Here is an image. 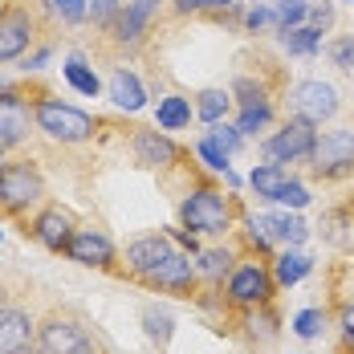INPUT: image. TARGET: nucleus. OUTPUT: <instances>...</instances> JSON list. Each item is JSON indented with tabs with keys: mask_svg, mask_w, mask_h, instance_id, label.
I'll list each match as a JSON object with an SVG mask.
<instances>
[{
	"mask_svg": "<svg viewBox=\"0 0 354 354\" xmlns=\"http://www.w3.org/2000/svg\"><path fill=\"white\" fill-rule=\"evenodd\" d=\"M306 25H314L322 33H330V25H334V8L330 4H310V21Z\"/></svg>",
	"mask_w": 354,
	"mask_h": 354,
	"instance_id": "obj_41",
	"label": "nucleus"
},
{
	"mask_svg": "<svg viewBox=\"0 0 354 354\" xmlns=\"http://www.w3.org/2000/svg\"><path fill=\"white\" fill-rule=\"evenodd\" d=\"M277 297V281H273V269L269 261H236L232 277L224 281V301L236 306V310H257V306H269Z\"/></svg>",
	"mask_w": 354,
	"mask_h": 354,
	"instance_id": "obj_4",
	"label": "nucleus"
},
{
	"mask_svg": "<svg viewBox=\"0 0 354 354\" xmlns=\"http://www.w3.org/2000/svg\"><path fill=\"white\" fill-rule=\"evenodd\" d=\"M265 224H269L273 241H277L281 248H301L306 245V236H310L306 220H301V216H289V212H269L265 216Z\"/></svg>",
	"mask_w": 354,
	"mask_h": 354,
	"instance_id": "obj_22",
	"label": "nucleus"
},
{
	"mask_svg": "<svg viewBox=\"0 0 354 354\" xmlns=\"http://www.w3.org/2000/svg\"><path fill=\"white\" fill-rule=\"evenodd\" d=\"M4 4H8V0H0V12H4Z\"/></svg>",
	"mask_w": 354,
	"mask_h": 354,
	"instance_id": "obj_43",
	"label": "nucleus"
},
{
	"mask_svg": "<svg viewBox=\"0 0 354 354\" xmlns=\"http://www.w3.org/2000/svg\"><path fill=\"white\" fill-rule=\"evenodd\" d=\"M277 41H281V49L289 53V57H314V53L322 49V29H314V25H297V29L277 33Z\"/></svg>",
	"mask_w": 354,
	"mask_h": 354,
	"instance_id": "obj_25",
	"label": "nucleus"
},
{
	"mask_svg": "<svg viewBox=\"0 0 354 354\" xmlns=\"http://www.w3.org/2000/svg\"><path fill=\"white\" fill-rule=\"evenodd\" d=\"M142 322H147V334H151L155 342H167V338H171V318H167V314L147 310V314H142Z\"/></svg>",
	"mask_w": 354,
	"mask_h": 354,
	"instance_id": "obj_39",
	"label": "nucleus"
},
{
	"mask_svg": "<svg viewBox=\"0 0 354 354\" xmlns=\"http://www.w3.org/2000/svg\"><path fill=\"white\" fill-rule=\"evenodd\" d=\"M273 12H277V33L297 29L310 21V0H273Z\"/></svg>",
	"mask_w": 354,
	"mask_h": 354,
	"instance_id": "obj_29",
	"label": "nucleus"
},
{
	"mask_svg": "<svg viewBox=\"0 0 354 354\" xmlns=\"http://www.w3.org/2000/svg\"><path fill=\"white\" fill-rule=\"evenodd\" d=\"M245 29L248 33H277V12H273V4H252L245 12Z\"/></svg>",
	"mask_w": 354,
	"mask_h": 354,
	"instance_id": "obj_32",
	"label": "nucleus"
},
{
	"mask_svg": "<svg viewBox=\"0 0 354 354\" xmlns=\"http://www.w3.org/2000/svg\"><path fill=\"white\" fill-rule=\"evenodd\" d=\"M37 29H41V25H37V12L29 4H21V0L4 4V12H0V66L21 62V57L33 49Z\"/></svg>",
	"mask_w": 354,
	"mask_h": 354,
	"instance_id": "obj_9",
	"label": "nucleus"
},
{
	"mask_svg": "<svg viewBox=\"0 0 354 354\" xmlns=\"http://www.w3.org/2000/svg\"><path fill=\"white\" fill-rule=\"evenodd\" d=\"M232 269H236V252L232 248L220 245V248H200L196 252V273H200V285H208V289H224Z\"/></svg>",
	"mask_w": 354,
	"mask_h": 354,
	"instance_id": "obj_19",
	"label": "nucleus"
},
{
	"mask_svg": "<svg viewBox=\"0 0 354 354\" xmlns=\"http://www.w3.org/2000/svg\"><path fill=\"white\" fill-rule=\"evenodd\" d=\"M208 135H212V139L220 142L228 155H236V151L245 147V135L236 131V122H212V127H208Z\"/></svg>",
	"mask_w": 354,
	"mask_h": 354,
	"instance_id": "obj_36",
	"label": "nucleus"
},
{
	"mask_svg": "<svg viewBox=\"0 0 354 354\" xmlns=\"http://www.w3.org/2000/svg\"><path fill=\"white\" fill-rule=\"evenodd\" d=\"M232 102H236V106H257V102H273V94H269L265 82L236 77V82H232Z\"/></svg>",
	"mask_w": 354,
	"mask_h": 354,
	"instance_id": "obj_30",
	"label": "nucleus"
},
{
	"mask_svg": "<svg viewBox=\"0 0 354 354\" xmlns=\"http://www.w3.org/2000/svg\"><path fill=\"white\" fill-rule=\"evenodd\" d=\"M314 142H318V127L289 114L269 139H261V155H265V163H281V167L310 163L314 159Z\"/></svg>",
	"mask_w": 354,
	"mask_h": 354,
	"instance_id": "obj_5",
	"label": "nucleus"
},
{
	"mask_svg": "<svg viewBox=\"0 0 354 354\" xmlns=\"http://www.w3.org/2000/svg\"><path fill=\"white\" fill-rule=\"evenodd\" d=\"M33 118H37V131L45 135V139L53 142H90L98 135V118L94 114H86V110L70 106V102H62V98H53V94H41L33 102Z\"/></svg>",
	"mask_w": 354,
	"mask_h": 354,
	"instance_id": "obj_2",
	"label": "nucleus"
},
{
	"mask_svg": "<svg viewBox=\"0 0 354 354\" xmlns=\"http://www.w3.org/2000/svg\"><path fill=\"white\" fill-rule=\"evenodd\" d=\"M269 269H273V281L277 289H289V285H297L310 269H314V261L301 252V248H281L273 261H269Z\"/></svg>",
	"mask_w": 354,
	"mask_h": 354,
	"instance_id": "obj_20",
	"label": "nucleus"
},
{
	"mask_svg": "<svg viewBox=\"0 0 354 354\" xmlns=\"http://www.w3.org/2000/svg\"><path fill=\"white\" fill-rule=\"evenodd\" d=\"M310 200H314V196H310V187H306L297 176H289V179H285V187L277 192V200H273V204H285V208H293V212H297V208H306Z\"/></svg>",
	"mask_w": 354,
	"mask_h": 354,
	"instance_id": "obj_33",
	"label": "nucleus"
},
{
	"mask_svg": "<svg viewBox=\"0 0 354 354\" xmlns=\"http://www.w3.org/2000/svg\"><path fill=\"white\" fill-rule=\"evenodd\" d=\"M66 257L86 265V269H118V248L102 228H90V224H77L73 241L66 245Z\"/></svg>",
	"mask_w": 354,
	"mask_h": 354,
	"instance_id": "obj_14",
	"label": "nucleus"
},
{
	"mask_svg": "<svg viewBox=\"0 0 354 354\" xmlns=\"http://www.w3.org/2000/svg\"><path fill=\"white\" fill-rule=\"evenodd\" d=\"M0 155H4V151H0Z\"/></svg>",
	"mask_w": 354,
	"mask_h": 354,
	"instance_id": "obj_46",
	"label": "nucleus"
},
{
	"mask_svg": "<svg viewBox=\"0 0 354 354\" xmlns=\"http://www.w3.org/2000/svg\"><path fill=\"white\" fill-rule=\"evenodd\" d=\"M147 289H155V293H176V297H192L196 289H200V273H196V257L192 252H183L176 248L155 273H147L142 277Z\"/></svg>",
	"mask_w": 354,
	"mask_h": 354,
	"instance_id": "obj_10",
	"label": "nucleus"
},
{
	"mask_svg": "<svg viewBox=\"0 0 354 354\" xmlns=\"http://www.w3.org/2000/svg\"><path fill=\"white\" fill-rule=\"evenodd\" d=\"M236 0H171V8H176V17H200V12H224V8H232Z\"/></svg>",
	"mask_w": 354,
	"mask_h": 354,
	"instance_id": "obj_34",
	"label": "nucleus"
},
{
	"mask_svg": "<svg viewBox=\"0 0 354 354\" xmlns=\"http://www.w3.org/2000/svg\"><path fill=\"white\" fill-rule=\"evenodd\" d=\"M322 326H326V310H301V314L293 318V334L310 342V338L322 334Z\"/></svg>",
	"mask_w": 354,
	"mask_h": 354,
	"instance_id": "obj_35",
	"label": "nucleus"
},
{
	"mask_svg": "<svg viewBox=\"0 0 354 354\" xmlns=\"http://www.w3.org/2000/svg\"><path fill=\"white\" fill-rule=\"evenodd\" d=\"M155 12H159V0H127L106 33L114 37L118 49H139L142 41H147V33H151Z\"/></svg>",
	"mask_w": 354,
	"mask_h": 354,
	"instance_id": "obj_15",
	"label": "nucleus"
},
{
	"mask_svg": "<svg viewBox=\"0 0 354 354\" xmlns=\"http://www.w3.org/2000/svg\"><path fill=\"white\" fill-rule=\"evenodd\" d=\"M346 4H354V0H346Z\"/></svg>",
	"mask_w": 354,
	"mask_h": 354,
	"instance_id": "obj_44",
	"label": "nucleus"
},
{
	"mask_svg": "<svg viewBox=\"0 0 354 354\" xmlns=\"http://www.w3.org/2000/svg\"><path fill=\"white\" fill-rule=\"evenodd\" d=\"M196 155H200V163H204L208 171H216V176H224V179L232 176V155H228L212 135H204V139L196 142Z\"/></svg>",
	"mask_w": 354,
	"mask_h": 354,
	"instance_id": "obj_28",
	"label": "nucleus"
},
{
	"mask_svg": "<svg viewBox=\"0 0 354 354\" xmlns=\"http://www.w3.org/2000/svg\"><path fill=\"white\" fill-rule=\"evenodd\" d=\"M236 220L232 196H224L212 183H196L183 200H179V224L196 236H224Z\"/></svg>",
	"mask_w": 354,
	"mask_h": 354,
	"instance_id": "obj_1",
	"label": "nucleus"
},
{
	"mask_svg": "<svg viewBox=\"0 0 354 354\" xmlns=\"http://www.w3.org/2000/svg\"><path fill=\"white\" fill-rule=\"evenodd\" d=\"M285 179H289V167H281V163H257L252 167V176H248V187L261 196V200H277V192L285 187Z\"/></svg>",
	"mask_w": 354,
	"mask_h": 354,
	"instance_id": "obj_23",
	"label": "nucleus"
},
{
	"mask_svg": "<svg viewBox=\"0 0 354 354\" xmlns=\"http://www.w3.org/2000/svg\"><path fill=\"white\" fill-rule=\"evenodd\" d=\"M106 94H110V102H114L118 110H127V114H139V110L147 106V90H142L139 73L122 70V66H114V70H110Z\"/></svg>",
	"mask_w": 354,
	"mask_h": 354,
	"instance_id": "obj_18",
	"label": "nucleus"
},
{
	"mask_svg": "<svg viewBox=\"0 0 354 354\" xmlns=\"http://www.w3.org/2000/svg\"><path fill=\"white\" fill-rule=\"evenodd\" d=\"M49 187L37 163H0V220H21L45 204Z\"/></svg>",
	"mask_w": 354,
	"mask_h": 354,
	"instance_id": "obj_3",
	"label": "nucleus"
},
{
	"mask_svg": "<svg viewBox=\"0 0 354 354\" xmlns=\"http://www.w3.org/2000/svg\"><path fill=\"white\" fill-rule=\"evenodd\" d=\"M118 12H122V0H90V21L98 29H110Z\"/></svg>",
	"mask_w": 354,
	"mask_h": 354,
	"instance_id": "obj_38",
	"label": "nucleus"
},
{
	"mask_svg": "<svg viewBox=\"0 0 354 354\" xmlns=\"http://www.w3.org/2000/svg\"><path fill=\"white\" fill-rule=\"evenodd\" d=\"M236 106V102H232V90H200V94H196V118H200V122H208V127H212V122H224V118H228V110Z\"/></svg>",
	"mask_w": 354,
	"mask_h": 354,
	"instance_id": "obj_24",
	"label": "nucleus"
},
{
	"mask_svg": "<svg viewBox=\"0 0 354 354\" xmlns=\"http://www.w3.org/2000/svg\"><path fill=\"white\" fill-rule=\"evenodd\" d=\"M338 330H342V338L354 346V301L351 306H342V314H338Z\"/></svg>",
	"mask_w": 354,
	"mask_h": 354,
	"instance_id": "obj_42",
	"label": "nucleus"
},
{
	"mask_svg": "<svg viewBox=\"0 0 354 354\" xmlns=\"http://www.w3.org/2000/svg\"><path fill=\"white\" fill-rule=\"evenodd\" d=\"M310 171L318 179H346L354 176V127H330L314 142Z\"/></svg>",
	"mask_w": 354,
	"mask_h": 354,
	"instance_id": "obj_7",
	"label": "nucleus"
},
{
	"mask_svg": "<svg viewBox=\"0 0 354 354\" xmlns=\"http://www.w3.org/2000/svg\"><path fill=\"white\" fill-rule=\"evenodd\" d=\"M37 351L41 354H102L98 338L70 314H49L37 322Z\"/></svg>",
	"mask_w": 354,
	"mask_h": 354,
	"instance_id": "obj_6",
	"label": "nucleus"
},
{
	"mask_svg": "<svg viewBox=\"0 0 354 354\" xmlns=\"http://www.w3.org/2000/svg\"><path fill=\"white\" fill-rule=\"evenodd\" d=\"M326 53H330V62H334L338 70H351L354 66V37H338Z\"/></svg>",
	"mask_w": 354,
	"mask_h": 354,
	"instance_id": "obj_40",
	"label": "nucleus"
},
{
	"mask_svg": "<svg viewBox=\"0 0 354 354\" xmlns=\"http://www.w3.org/2000/svg\"><path fill=\"white\" fill-rule=\"evenodd\" d=\"M245 236H248V248H257L261 257H269L273 252V232H269V224H265V216H245Z\"/></svg>",
	"mask_w": 354,
	"mask_h": 354,
	"instance_id": "obj_31",
	"label": "nucleus"
},
{
	"mask_svg": "<svg viewBox=\"0 0 354 354\" xmlns=\"http://www.w3.org/2000/svg\"><path fill=\"white\" fill-rule=\"evenodd\" d=\"M37 342V322L21 306H0V354H21Z\"/></svg>",
	"mask_w": 354,
	"mask_h": 354,
	"instance_id": "obj_17",
	"label": "nucleus"
},
{
	"mask_svg": "<svg viewBox=\"0 0 354 354\" xmlns=\"http://www.w3.org/2000/svg\"><path fill=\"white\" fill-rule=\"evenodd\" d=\"M49 4H53V12H57L66 25H77V21L90 17V0H49Z\"/></svg>",
	"mask_w": 354,
	"mask_h": 354,
	"instance_id": "obj_37",
	"label": "nucleus"
},
{
	"mask_svg": "<svg viewBox=\"0 0 354 354\" xmlns=\"http://www.w3.org/2000/svg\"><path fill=\"white\" fill-rule=\"evenodd\" d=\"M285 102H289V114L293 118H306V122H330L334 114H338V90L330 86V82H322V77H301V82H293L289 86V94H285Z\"/></svg>",
	"mask_w": 354,
	"mask_h": 354,
	"instance_id": "obj_8",
	"label": "nucleus"
},
{
	"mask_svg": "<svg viewBox=\"0 0 354 354\" xmlns=\"http://www.w3.org/2000/svg\"><path fill=\"white\" fill-rule=\"evenodd\" d=\"M25 232L33 236L37 245H45L49 252H66V245L77 232V216L70 208H62V204H41V212L33 216V224Z\"/></svg>",
	"mask_w": 354,
	"mask_h": 354,
	"instance_id": "obj_13",
	"label": "nucleus"
},
{
	"mask_svg": "<svg viewBox=\"0 0 354 354\" xmlns=\"http://www.w3.org/2000/svg\"><path fill=\"white\" fill-rule=\"evenodd\" d=\"M192 114H196V102L183 98V94H163V98L155 102V122H159V131H183V127H192Z\"/></svg>",
	"mask_w": 354,
	"mask_h": 354,
	"instance_id": "obj_21",
	"label": "nucleus"
},
{
	"mask_svg": "<svg viewBox=\"0 0 354 354\" xmlns=\"http://www.w3.org/2000/svg\"><path fill=\"white\" fill-rule=\"evenodd\" d=\"M0 236H4V232H0Z\"/></svg>",
	"mask_w": 354,
	"mask_h": 354,
	"instance_id": "obj_45",
	"label": "nucleus"
},
{
	"mask_svg": "<svg viewBox=\"0 0 354 354\" xmlns=\"http://www.w3.org/2000/svg\"><path fill=\"white\" fill-rule=\"evenodd\" d=\"M131 155H135V163L147 167V171H167V167H176L179 159H183V147H179L167 131L139 127V131L131 135Z\"/></svg>",
	"mask_w": 354,
	"mask_h": 354,
	"instance_id": "obj_12",
	"label": "nucleus"
},
{
	"mask_svg": "<svg viewBox=\"0 0 354 354\" xmlns=\"http://www.w3.org/2000/svg\"><path fill=\"white\" fill-rule=\"evenodd\" d=\"M37 131L33 102L21 90H0V151H12Z\"/></svg>",
	"mask_w": 354,
	"mask_h": 354,
	"instance_id": "obj_11",
	"label": "nucleus"
},
{
	"mask_svg": "<svg viewBox=\"0 0 354 354\" xmlns=\"http://www.w3.org/2000/svg\"><path fill=\"white\" fill-rule=\"evenodd\" d=\"M62 73H66V82H70L77 94H86V98H98V94H102V77L94 73V66H90L86 57H70V62L62 66Z\"/></svg>",
	"mask_w": 354,
	"mask_h": 354,
	"instance_id": "obj_27",
	"label": "nucleus"
},
{
	"mask_svg": "<svg viewBox=\"0 0 354 354\" xmlns=\"http://www.w3.org/2000/svg\"><path fill=\"white\" fill-rule=\"evenodd\" d=\"M277 122V106L273 102H257V106H236V131L252 139V135H261V131H269Z\"/></svg>",
	"mask_w": 354,
	"mask_h": 354,
	"instance_id": "obj_26",
	"label": "nucleus"
},
{
	"mask_svg": "<svg viewBox=\"0 0 354 354\" xmlns=\"http://www.w3.org/2000/svg\"><path fill=\"white\" fill-rule=\"evenodd\" d=\"M176 241H171V232H147V236H135L131 245H127V252H122V261H127V273L135 277V281H142L147 273H155L171 252H176Z\"/></svg>",
	"mask_w": 354,
	"mask_h": 354,
	"instance_id": "obj_16",
	"label": "nucleus"
}]
</instances>
